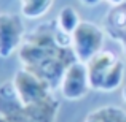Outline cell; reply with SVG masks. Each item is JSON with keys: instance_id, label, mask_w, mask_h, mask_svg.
<instances>
[{"instance_id": "5b68a950", "label": "cell", "mask_w": 126, "mask_h": 122, "mask_svg": "<svg viewBox=\"0 0 126 122\" xmlns=\"http://www.w3.org/2000/svg\"><path fill=\"white\" fill-rule=\"evenodd\" d=\"M26 27L21 16L0 13V57L6 59L18 52L26 37Z\"/></svg>"}, {"instance_id": "3957f363", "label": "cell", "mask_w": 126, "mask_h": 122, "mask_svg": "<svg viewBox=\"0 0 126 122\" xmlns=\"http://www.w3.org/2000/svg\"><path fill=\"white\" fill-rule=\"evenodd\" d=\"M93 90L113 92L123 84L125 64L110 51H101L86 64Z\"/></svg>"}, {"instance_id": "8fae6325", "label": "cell", "mask_w": 126, "mask_h": 122, "mask_svg": "<svg viewBox=\"0 0 126 122\" xmlns=\"http://www.w3.org/2000/svg\"><path fill=\"white\" fill-rule=\"evenodd\" d=\"M56 22H58V27L61 29L62 32L72 35L81 21H80V16H78L77 10H75L74 6H64V8L59 11Z\"/></svg>"}, {"instance_id": "6da1fadb", "label": "cell", "mask_w": 126, "mask_h": 122, "mask_svg": "<svg viewBox=\"0 0 126 122\" xmlns=\"http://www.w3.org/2000/svg\"><path fill=\"white\" fill-rule=\"evenodd\" d=\"M18 57L22 68L43 79L53 90L59 89L67 68L78 60L72 48V35L62 32L56 21L42 22L27 32Z\"/></svg>"}, {"instance_id": "9c48e42d", "label": "cell", "mask_w": 126, "mask_h": 122, "mask_svg": "<svg viewBox=\"0 0 126 122\" xmlns=\"http://www.w3.org/2000/svg\"><path fill=\"white\" fill-rule=\"evenodd\" d=\"M83 122H126V110L113 105L101 106L86 114Z\"/></svg>"}, {"instance_id": "8992f818", "label": "cell", "mask_w": 126, "mask_h": 122, "mask_svg": "<svg viewBox=\"0 0 126 122\" xmlns=\"http://www.w3.org/2000/svg\"><path fill=\"white\" fill-rule=\"evenodd\" d=\"M11 81L19 98L24 103H37V101H43L54 95V90L45 81L35 76L34 73L27 71L26 68L16 71Z\"/></svg>"}, {"instance_id": "7c38bea8", "label": "cell", "mask_w": 126, "mask_h": 122, "mask_svg": "<svg viewBox=\"0 0 126 122\" xmlns=\"http://www.w3.org/2000/svg\"><path fill=\"white\" fill-rule=\"evenodd\" d=\"M78 2L85 6H96V5H99L102 0H78Z\"/></svg>"}, {"instance_id": "52a82bcc", "label": "cell", "mask_w": 126, "mask_h": 122, "mask_svg": "<svg viewBox=\"0 0 126 122\" xmlns=\"http://www.w3.org/2000/svg\"><path fill=\"white\" fill-rule=\"evenodd\" d=\"M91 89L89 86V78H88V68L86 64L77 60L67 68L64 73V78L61 81L59 90H61L62 97L67 100H80L83 98L88 90Z\"/></svg>"}, {"instance_id": "5bb4252c", "label": "cell", "mask_w": 126, "mask_h": 122, "mask_svg": "<svg viewBox=\"0 0 126 122\" xmlns=\"http://www.w3.org/2000/svg\"><path fill=\"white\" fill-rule=\"evenodd\" d=\"M121 97H123V100L126 101V86L123 87V90H121Z\"/></svg>"}, {"instance_id": "7a4b0ae2", "label": "cell", "mask_w": 126, "mask_h": 122, "mask_svg": "<svg viewBox=\"0 0 126 122\" xmlns=\"http://www.w3.org/2000/svg\"><path fill=\"white\" fill-rule=\"evenodd\" d=\"M59 100L53 97L37 103H24L13 81L0 84V122H56Z\"/></svg>"}, {"instance_id": "ba28073f", "label": "cell", "mask_w": 126, "mask_h": 122, "mask_svg": "<svg viewBox=\"0 0 126 122\" xmlns=\"http://www.w3.org/2000/svg\"><path fill=\"white\" fill-rule=\"evenodd\" d=\"M107 32L121 43L126 54V3L113 6L107 16Z\"/></svg>"}, {"instance_id": "4fadbf2b", "label": "cell", "mask_w": 126, "mask_h": 122, "mask_svg": "<svg viewBox=\"0 0 126 122\" xmlns=\"http://www.w3.org/2000/svg\"><path fill=\"white\" fill-rule=\"evenodd\" d=\"M109 3H112L113 6H118V5H123V3H126V0H107Z\"/></svg>"}, {"instance_id": "30bf717a", "label": "cell", "mask_w": 126, "mask_h": 122, "mask_svg": "<svg viewBox=\"0 0 126 122\" xmlns=\"http://www.w3.org/2000/svg\"><path fill=\"white\" fill-rule=\"evenodd\" d=\"M54 0H21V14L26 19H38L51 10Z\"/></svg>"}, {"instance_id": "277c9868", "label": "cell", "mask_w": 126, "mask_h": 122, "mask_svg": "<svg viewBox=\"0 0 126 122\" xmlns=\"http://www.w3.org/2000/svg\"><path fill=\"white\" fill-rule=\"evenodd\" d=\"M105 33L97 24L81 21L72 33V48L80 62L88 64L96 54L102 51Z\"/></svg>"}]
</instances>
